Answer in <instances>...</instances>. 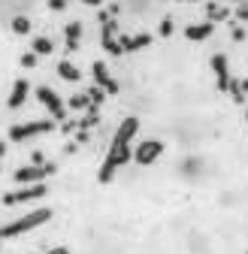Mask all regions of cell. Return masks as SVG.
<instances>
[{
  "label": "cell",
  "instance_id": "cell-1",
  "mask_svg": "<svg viewBox=\"0 0 248 254\" xmlns=\"http://www.w3.org/2000/svg\"><path fill=\"white\" fill-rule=\"evenodd\" d=\"M136 130H139V118H133V115H127V118L118 124V130H115V136H112V142H109V151H106L103 164H100V173H97V179H100L103 185L112 182L115 173H118L124 164H127V161H133V148H130V142H133Z\"/></svg>",
  "mask_w": 248,
  "mask_h": 254
},
{
  "label": "cell",
  "instance_id": "cell-2",
  "mask_svg": "<svg viewBox=\"0 0 248 254\" xmlns=\"http://www.w3.org/2000/svg\"><path fill=\"white\" fill-rule=\"evenodd\" d=\"M52 218V209H34V212H27L15 221H9V224H0V239H15V236H24L30 230H37L43 227L46 221Z\"/></svg>",
  "mask_w": 248,
  "mask_h": 254
},
{
  "label": "cell",
  "instance_id": "cell-3",
  "mask_svg": "<svg viewBox=\"0 0 248 254\" xmlns=\"http://www.w3.org/2000/svg\"><path fill=\"white\" fill-rule=\"evenodd\" d=\"M55 121L46 118V121H24V124H12L9 127V139L12 142H24V139H34V136H43V133H52Z\"/></svg>",
  "mask_w": 248,
  "mask_h": 254
},
{
  "label": "cell",
  "instance_id": "cell-4",
  "mask_svg": "<svg viewBox=\"0 0 248 254\" xmlns=\"http://www.w3.org/2000/svg\"><path fill=\"white\" fill-rule=\"evenodd\" d=\"M37 100L46 106V112L52 115V121H64L67 118V103L58 97V91H52L49 85H40L37 88Z\"/></svg>",
  "mask_w": 248,
  "mask_h": 254
},
{
  "label": "cell",
  "instance_id": "cell-5",
  "mask_svg": "<svg viewBox=\"0 0 248 254\" xmlns=\"http://www.w3.org/2000/svg\"><path fill=\"white\" fill-rule=\"evenodd\" d=\"M55 173V164H27V167H18L15 170V182L18 185H40L46 176H52Z\"/></svg>",
  "mask_w": 248,
  "mask_h": 254
},
{
  "label": "cell",
  "instance_id": "cell-6",
  "mask_svg": "<svg viewBox=\"0 0 248 254\" xmlns=\"http://www.w3.org/2000/svg\"><path fill=\"white\" fill-rule=\"evenodd\" d=\"M161 154H164V142H161V139H142V142L133 148V161H136L139 167H148V164L158 161Z\"/></svg>",
  "mask_w": 248,
  "mask_h": 254
},
{
  "label": "cell",
  "instance_id": "cell-7",
  "mask_svg": "<svg viewBox=\"0 0 248 254\" xmlns=\"http://www.w3.org/2000/svg\"><path fill=\"white\" fill-rule=\"evenodd\" d=\"M49 194V188L40 182V185H27V188H18V190H9V194H3V203L6 206H15V203H30V200H40Z\"/></svg>",
  "mask_w": 248,
  "mask_h": 254
},
{
  "label": "cell",
  "instance_id": "cell-8",
  "mask_svg": "<svg viewBox=\"0 0 248 254\" xmlns=\"http://www.w3.org/2000/svg\"><path fill=\"white\" fill-rule=\"evenodd\" d=\"M209 64H212V70H215V85H218V91H230L233 79H230V61H227V55L215 52Z\"/></svg>",
  "mask_w": 248,
  "mask_h": 254
},
{
  "label": "cell",
  "instance_id": "cell-9",
  "mask_svg": "<svg viewBox=\"0 0 248 254\" xmlns=\"http://www.w3.org/2000/svg\"><path fill=\"white\" fill-rule=\"evenodd\" d=\"M91 73H94V82H97L100 91H106V94H118V82L109 76V70H106V64H103V61H94V64H91Z\"/></svg>",
  "mask_w": 248,
  "mask_h": 254
},
{
  "label": "cell",
  "instance_id": "cell-10",
  "mask_svg": "<svg viewBox=\"0 0 248 254\" xmlns=\"http://www.w3.org/2000/svg\"><path fill=\"white\" fill-rule=\"evenodd\" d=\"M100 43H103V49L109 52V55H124L121 52V43L115 40V21H103V34H100Z\"/></svg>",
  "mask_w": 248,
  "mask_h": 254
},
{
  "label": "cell",
  "instance_id": "cell-11",
  "mask_svg": "<svg viewBox=\"0 0 248 254\" xmlns=\"http://www.w3.org/2000/svg\"><path fill=\"white\" fill-rule=\"evenodd\" d=\"M27 94H30L27 79H15L12 94H9V100H6V106H9V109H21V106H24V100H27Z\"/></svg>",
  "mask_w": 248,
  "mask_h": 254
},
{
  "label": "cell",
  "instance_id": "cell-12",
  "mask_svg": "<svg viewBox=\"0 0 248 254\" xmlns=\"http://www.w3.org/2000/svg\"><path fill=\"white\" fill-rule=\"evenodd\" d=\"M212 34H215V24H212V21H203V24H188V27H185V37L194 40V43L209 40Z\"/></svg>",
  "mask_w": 248,
  "mask_h": 254
},
{
  "label": "cell",
  "instance_id": "cell-13",
  "mask_svg": "<svg viewBox=\"0 0 248 254\" xmlns=\"http://www.w3.org/2000/svg\"><path fill=\"white\" fill-rule=\"evenodd\" d=\"M118 43H121V52H139L151 43V37L148 34H133V37H121Z\"/></svg>",
  "mask_w": 248,
  "mask_h": 254
},
{
  "label": "cell",
  "instance_id": "cell-14",
  "mask_svg": "<svg viewBox=\"0 0 248 254\" xmlns=\"http://www.w3.org/2000/svg\"><path fill=\"white\" fill-rule=\"evenodd\" d=\"M64 37H67V52H76L79 49V40H82V24L79 21H70L64 27Z\"/></svg>",
  "mask_w": 248,
  "mask_h": 254
},
{
  "label": "cell",
  "instance_id": "cell-15",
  "mask_svg": "<svg viewBox=\"0 0 248 254\" xmlns=\"http://www.w3.org/2000/svg\"><path fill=\"white\" fill-rule=\"evenodd\" d=\"M58 76L64 79V82H79V79H82L79 67H76V64H70V61H61V64H58Z\"/></svg>",
  "mask_w": 248,
  "mask_h": 254
},
{
  "label": "cell",
  "instance_id": "cell-16",
  "mask_svg": "<svg viewBox=\"0 0 248 254\" xmlns=\"http://www.w3.org/2000/svg\"><path fill=\"white\" fill-rule=\"evenodd\" d=\"M30 52H34V55H52V52H55V43H52L49 37H34Z\"/></svg>",
  "mask_w": 248,
  "mask_h": 254
},
{
  "label": "cell",
  "instance_id": "cell-17",
  "mask_svg": "<svg viewBox=\"0 0 248 254\" xmlns=\"http://www.w3.org/2000/svg\"><path fill=\"white\" fill-rule=\"evenodd\" d=\"M12 30H15L18 37H27V34H30V18H24V15H15V18H12Z\"/></svg>",
  "mask_w": 248,
  "mask_h": 254
},
{
  "label": "cell",
  "instance_id": "cell-18",
  "mask_svg": "<svg viewBox=\"0 0 248 254\" xmlns=\"http://www.w3.org/2000/svg\"><path fill=\"white\" fill-rule=\"evenodd\" d=\"M67 106L70 109H91V97H88V94H73Z\"/></svg>",
  "mask_w": 248,
  "mask_h": 254
},
{
  "label": "cell",
  "instance_id": "cell-19",
  "mask_svg": "<svg viewBox=\"0 0 248 254\" xmlns=\"http://www.w3.org/2000/svg\"><path fill=\"white\" fill-rule=\"evenodd\" d=\"M88 97H91V106H94V103H103L106 91H100V88H91V91H88Z\"/></svg>",
  "mask_w": 248,
  "mask_h": 254
},
{
  "label": "cell",
  "instance_id": "cell-20",
  "mask_svg": "<svg viewBox=\"0 0 248 254\" xmlns=\"http://www.w3.org/2000/svg\"><path fill=\"white\" fill-rule=\"evenodd\" d=\"M37 58H40V55H34V52H24V55H21V67H37Z\"/></svg>",
  "mask_w": 248,
  "mask_h": 254
},
{
  "label": "cell",
  "instance_id": "cell-21",
  "mask_svg": "<svg viewBox=\"0 0 248 254\" xmlns=\"http://www.w3.org/2000/svg\"><path fill=\"white\" fill-rule=\"evenodd\" d=\"M173 34V18H164L161 21V37H170Z\"/></svg>",
  "mask_w": 248,
  "mask_h": 254
},
{
  "label": "cell",
  "instance_id": "cell-22",
  "mask_svg": "<svg viewBox=\"0 0 248 254\" xmlns=\"http://www.w3.org/2000/svg\"><path fill=\"white\" fill-rule=\"evenodd\" d=\"M49 9H55V12L67 9V0H49Z\"/></svg>",
  "mask_w": 248,
  "mask_h": 254
},
{
  "label": "cell",
  "instance_id": "cell-23",
  "mask_svg": "<svg viewBox=\"0 0 248 254\" xmlns=\"http://www.w3.org/2000/svg\"><path fill=\"white\" fill-rule=\"evenodd\" d=\"M236 15H239V18H248V6H239V9H236Z\"/></svg>",
  "mask_w": 248,
  "mask_h": 254
},
{
  "label": "cell",
  "instance_id": "cell-24",
  "mask_svg": "<svg viewBox=\"0 0 248 254\" xmlns=\"http://www.w3.org/2000/svg\"><path fill=\"white\" fill-rule=\"evenodd\" d=\"M82 3H85V6H100L103 0H82Z\"/></svg>",
  "mask_w": 248,
  "mask_h": 254
},
{
  "label": "cell",
  "instance_id": "cell-25",
  "mask_svg": "<svg viewBox=\"0 0 248 254\" xmlns=\"http://www.w3.org/2000/svg\"><path fill=\"white\" fill-rule=\"evenodd\" d=\"M46 254H70L67 248H52V251H46Z\"/></svg>",
  "mask_w": 248,
  "mask_h": 254
},
{
  "label": "cell",
  "instance_id": "cell-26",
  "mask_svg": "<svg viewBox=\"0 0 248 254\" xmlns=\"http://www.w3.org/2000/svg\"><path fill=\"white\" fill-rule=\"evenodd\" d=\"M239 88H242V94H248V76H245V79L239 82Z\"/></svg>",
  "mask_w": 248,
  "mask_h": 254
},
{
  "label": "cell",
  "instance_id": "cell-27",
  "mask_svg": "<svg viewBox=\"0 0 248 254\" xmlns=\"http://www.w3.org/2000/svg\"><path fill=\"white\" fill-rule=\"evenodd\" d=\"M0 154H6V142H0Z\"/></svg>",
  "mask_w": 248,
  "mask_h": 254
},
{
  "label": "cell",
  "instance_id": "cell-28",
  "mask_svg": "<svg viewBox=\"0 0 248 254\" xmlns=\"http://www.w3.org/2000/svg\"><path fill=\"white\" fill-rule=\"evenodd\" d=\"M245 115H248V112H245Z\"/></svg>",
  "mask_w": 248,
  "mask_h": 254
}]
</instances>
